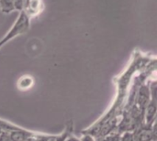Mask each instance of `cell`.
Here are the masks:
<instances>
[{
	"mask_svg": "<svg viewBox=\"0 0 157 141\" xmlns=\"http://www.w3.org/2000/svg\"><path fill=\"white\" fill-rule=\"evenodd\" d=\"M151 100V91L147 86H144L141 88L139 96H138V105L141 109L144 110L147 105Z\"/></svg>",
	"mask_w": 157,
	"mask_h": 141,
	"instance_id": "277c9868",
	"label": "cell"
},
{
	"mask_svg": "<svg viewBox=\"0 0 157 141\" xmlns=\"http://www.w3.org/2000/svg\"><path fill=\"white\" fill-rule=\"evenodd\" d=\"M151 91V100L147 106L145 107V122L146 127H152V125L155 122V117H156V98H155V84L153 85Z\"/></svg>",
	"mask_w": 157,
	"mask_h": 141,
	"instance_id": "7a4b0ae2",
	"label": "cell"
},
{
	"mask_svg": "<svg viewBox=\"0 0 157 141\" xmlns=\"http://www.w3.org/2000/svg\"><path fill=\"white\" fill-rule=\"evenodd\" d=\"M40 0H24L23 4V11L29 16L37 15L40 11Z\"/></svg>",
	"mask_w": 157,
	"mask_h": 141,
	"instance_id": "3957f363",
	"label": "cell"
},
{
	"mask_svg": "<svg viewBox=\"0 0 157 141\" xmlns=\"http://www.w3.org/2000/svg\"><path fill=\"white\" fill-rule=\"evenodd\" d=\"M120 141H134V136H133V133H131V132H127L125 133L121 138Z\"/></svg>",
	"mask_w": 157,
	"mask_h": 141,
	"instance_id": "52a82bcc",
	"label": "cell"
},
{
	"mask_svg": "<svg viewBox=\"0 0 157 141\" xmlns=\"http://www.w3.org/2000/svg\"><path fill=\"white\" fill-rule=\"evenodd\" d=\"M0 141H11L8 131H1L0 130Z\"/></svg>",
	"mask_w": 157,
	"mask_h": 141,
	"instance_id": "ba28073f",
	"label": "cell"
},
{
	"mask_svg": "<svg viewBox=\"0 0 157 141\" xmlns=\"http://www.w3.org/2000/svg\"><path fill=\"white\" fill-rule=\"evenodd\" d=\"M29 17L22 10L20 12V15H19L18 19L14 24L13 28L10 29V31L5 36V38L0 42L2 43V45H4L6 42H7L8 40L12 39L13 38L17 37V35H20V34L26 32L29 29Z\"/></svg>",
	"mask_w": 157,
	"mask_h": 141,
	"instance_id": "6da1fadb",
	"label": "cell"
},
{
	"mask_svg": "<svg viewBox=\"0 0 157 141\" xmlns=\"http://www.w3.org/2000/svg\"><path fill=\"white\" fill-rule=\"evenodd\" d=\"M80 141H95V139L92 137H90V136H85V137H83L81 139Z\"/></svg>",
	"mask_w": 157,
	"mask_h": 141,
	"instance_id": "30bf717a",
	"label": "cell"
},
{
	"mask_svg": "<svg viewBox=\"0 0 157 141\" xmlns=\"http://www.w3.org/2000/svg\"><path fill=\"white\" fill-rule=\"evenodd\" d=\"M0 9L5 14L13 12L15 10L14 0H0Z\"/></svg>",
	"mask_w": 157,
	"mask_h": 141,
	"instance_id": "8992f818",
	"label": "cell"
},
{
	"mask_svg": "<svg viewBox=\"0 0 157 141\" xmlns=\"http://www.w3.org/2000/svg\"><path fill=\"white\" fill-rule=\"evenodd\" d=\"M29 135L30 133L18 128H16L14 130L9 131V136H10L11 141H27Z\"/></svg>",
	"mask_w": 157,
	"mask_h": 141,
	"instance_id": "5b68a950",
	"label": "cell"
},
{
	"mask_svg": "<svg viewBox=\"0 0 157 141\" xmlns=\"http://www.w3.org/2000/svg\"><path fill=\"white\" fill-rule=\"evenodd\" d=\"M23 4H24V0H14L15 10H18L21 12L23 10Z\"/></svg>",
	"mask_w": 157,
	"mask_h": 141,
	"instance_id": "9c48e42d",
	"label": "cell"
}]
</instances>
